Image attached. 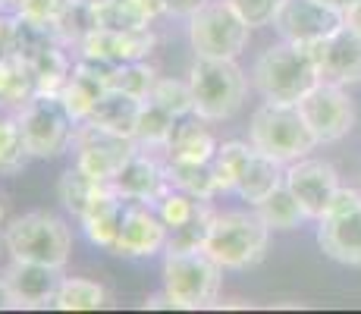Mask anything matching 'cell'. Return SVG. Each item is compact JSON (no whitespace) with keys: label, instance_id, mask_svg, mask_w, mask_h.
Masks as SVG:
<instances>
[{"label":"cell","instance_id":"cell-4","mask_svg":"<svg viewBox=\"0 0 361 314\" xmlns=\"http://www.w3.org/2000/svg\"><path fill=\"white\" fill-rule=\"evenodd\" d=\"M4 248L13 261H35L63 270L73 251V233L57 214L29 211L4 229Z\"/></svg>","mask_w":361,"mask_h":314},{"label":"cell","instance_id":"cell-10","mask_svg":"<svg viewBox=\"0 0 361 314\" xmlns=\"http://www.w3.org/2000/svg\"><path fill=\"white\" fill-rule=\"evenodd\" d=\"M308 129L314 132L317 145H333L339 138H345L355 126V104L345 95L343 85L333 82H317L308 95L298 101Z\"/></svg>","mask_w":361,"mask_h":314},{"label":"cell","instance_id":"cell-22","mask_svg":"<svg viewBox=\"0 0 361 314\" xmlns=\"http://www.w3.org/2000/svg\"><path fill=\"white\" fill-rule=\"evenodd\" d=\"M142 104L145 101H138V97L110 88L107 95L98 97V104H94V110H92L88 120H92L94 126H101V129H107V132L132 138L135 135V123H138V110H142Z\"/></svg>","mask_w":361,"mask_h":314},{"label":"cell","instance_id":"cell-7","mask_svg":"<svg viewBox=\"0 0 361 314\" xmlns=\"http://www.w3.org/2000/svg\"><path fill=\"white\" fill-rule=\"evenodd\" d=\"M19 132L29 157L51 160L60 157L66 148H73L75 120L66 114L63 101L57 95H38L35 92L23 107L16 110Z\"/></svg>","mask_w":361,"mask_h":314},{"label":"cell","instance_id":"cell-19","mask_svg":"<svg viewBox=\"0 0 361 314\" xmlns=\"http://www.w3.org/2000/svg\"><path fill=\"white\" fill-rule=\"evenodd\" d=\"M126 207L129 201L120 198V195L114 192V188H104L92 198V205L85 207V214H82V229H85V236L94 242L98 248H114L116 236H120V227H123V217H126Z\"/></svg>","mask_w":361,"mask_h":314},{"label":"cell","instance_id":"cell-21","mask_svg":"<svg viewBox=\"0 0 361 314\" xmlns=\"http://www.w3.org/2000/svg\"><path fill=\"white\" fill-rule=\"evenodd\" d=\"M166 160H211L217 155V138L204 126L201 116H183L176 123V132L166 142Z\"/></svg>","mask_w":361,"mask_h":314},{"label":"cell","instance_id":"cell-25","mask_svg":"<svg viewBox=\"0 0 361 314\" xmlns=\"http://www.w3.org/2000/svg\"><path fill=\"white\" fill-rule=\"evenodd\" d=\"M176 116L170 110L157 107L154 101H145L142 110H138V123H135V145L138 148H148V151H164L166 142L173 138L176 132Z\"/></svg>","mask_w":361,"mask_h":314},{"label":"cell","instance_id":"cell-45","mask_svg":"<svg viewBox=\"0 0 361 314\" xmlns=\"http://www.w3.org/2000/svg\"><path fill=\"white\" fill-rule=\"evenodd\" d=\"M23 0H0V10H16Z\"/></svg>","mask_w":361,"mask_h":314},{"label":"cell","instance_id":"cell-27","mask_svg":"<svg viewBox=\"0 0 361 314\" xmlns=\"http://www.w3.org/2000/svg\"><path fill=\"white\" fill-rule=\"evenodd\" d=\"M110 183H98L94 176H88L82 167H69V170L60 176V183H57V195H60V201H63V207L73 217H82L85 214V207L92 205V198L98 192H104Z\"/></svg>","mask_w":361,"mask_h":314},{"label":"cell","instance_id":"cell-8","mask_svg":"<svg viewBox=\"0 0 361 314\" xmlns=\"http://www.w3.org/2000/svg\"><path fill=\"white\" fill-rule=\"evenodd\" d=\"M248 38H252V25L226 0H211L189 19V41L195 57L239 60L248 47Z\"/></svg>","mask_w":361,"mask_h":314},{"label":"cell","instance_id":"cell-34","mask_svg":"<svg viewBox=\"0 0 361 314\" xmlns=\"http://www.w3.org/2000/svg\"><path fill=\"white\" fill-rule=\"evenodd\" d=\"M204 201H211V198H195V195H189V192H183V188H166V195L161 201H157V214H161V220L166 223L170 229H176V227H183L185 220H192L195 214L204 207Z\"/></svg>","mask_w":361,"mask_h":314},{"label":"cell","instance_id":"cell-11","mask_svg":"<svg viewBox=\"0 0 361 314\" xmlns=\"http://www.w3.org/2000/svg\"><path fill=\"white\" fill-rule=\"evenodd\" d=\"M343 25L345 16L327 6L324 0H283L274 16V29L283 35V41H293V44H305V47L330 38Z\"/></svg>","mask_w":361,"mask_h":314},{"label":"cell","instance_id":"cell-35","mask_svg":"<svg viewBox=\"0 0 361 314\" xmlns=\"http://www.w3.org/2000/svg\"><path fill=\"white\" fill-rule=\"evenodd\" d=\"M94 16H98V29H145L142 16L126 4V0H94Z\"/></svg>","mask_w":361,"mask_h":314},{"label":"cell","instance_id":"cell-42","mask_svg":"<svg viewBox=\"0 0 361 314\" xmlns=\"http://www.w3.org/2000/svg\"><path fill=\"white\" fill-rule=\"evenodd\" d=\"M145 308H173V302L166 298V292H161V296H151L148 302H145Z\"/></svg>","mask_w":361,"mask_h":314},{"label":"cell","instance_id":"cell-15","mask_svg":"<svg viewBox=\"0 0 361 314\" xmlns=\"http://www.w3.org/2000/svg\"><path fill=\"white\" fill-rule=\"evenodd\" d=\"M120 198L138 201V205H157L170 188V176H166V164H161L154 155H148V148H138L126 164L120 167L114 179H110Z\"/></svg>","mask_w":361,"mask_h":314},{"label":"cell","instance_id":"cell-16","mask_svg":"<svg viewBox=\"0 0 361 314\" xmlns=\"http://www.w3.org/2000/svg\"><path fill=\"white\" fill-rule=\"evenodd\" d=\"M157 44V35L151 32V25L145 29H94L85 41L79 44L82 57L107 63V66H116V63H129V60H145Z\"/></svg>","mask_w":361,"mask_h":314},{"label":"cell","instance_id":"cell-17","mask_svg":"<svg viewBox=\"0 0 361 314\" xmlns=\"http://www.w3.org/2000/svg\"><path fill=\"white\" fill-rule=\"evenodd\" d=\"M4 277L10 280V289L16 296V311L54 308L60 283H63L60 267H47V264L35 261H13Z\"/></svg>","mask_w":361,"mask_h":314},{"label":"cell","instance_id":"cell-1","mask_svg":"<svg viewBox=\"0 0 361 314\" xmlns=\"http://www.w3.org/2000/svg\"><path fill=\"white\" fill-rule=\"evenodd\" d=\"M252 82L264 101L298 104L321 82V76H317L314 57H311L308 47L293 44V41H280V44H270L255 60Z\"/></svg>","mask_w":361,"mask_h":314},{"label":"cell","instance_id":"cell-37","mask_svg":"<svg viewBox=\"0 0 361 314\" xmlns=\"http://www.w3.org/2000/svg\"><path fill=\"white\" fill-rule=\"evenodd\" d=\"M226 4H230L252 29H261V25H274V16L283 0H226Z\"/></svg>","mask_w":361,"mask_h":314},{"label":"cell","instance_id":"cell-6","mask_svg":"<svg viewBox=\"0 0 361 314\" xmlns=\"http://www.w3.org/2000/svg\"><path fill=\"white\" fill-rule=\"evenodd\" d=\"M224 267L201 251H166L164 258V292L173 308L198 311L211 308L220 296Z\"/></svg>","mask_w":361,"mask_h":314},{"label":"cell","instance_id":"cell-32","mask_svg":"<svg viewBox=\"0 0 361 314\" xmlns=\"http://www.w3.org/2000/svg\"><path fill=\"white\" fill-rule=\"evenodd\" d=\"M29 151L23 145L19 120L10 114H0V173H16L25 167Z\"/></svg>","mask_w":361,"mask_h":314},{"label":"cell","instance_id":"cell-43","mask_svg":"<svg viewBox=\"0 0 361 314\" xmlns=\"http://www.w3.org/2000/svg\"><path fill=\"white\" fill-rule=\"evenodd\" d=\"M10 23H13V19H6L4 13H0V54L6 51V38H10Z\"/></svg>","mask_w":361,"mask_h":314},{"label":"cell","instance_id":"cell-18","mask_svg":"<svg viewBox=\"0 0 361 314\" xmlns=\"http://www.w3.org/2000/svg\"><path fill=\"white\" fill-rule=\"evenodd\" d=\"M317 223H321L317 242H321L324 255L345 267H361V201L349 211L330 214Z\"/></svg>","mask_w":361,"mask_h":314},{"label":"cell","instance_id":"cell-44","mask_svg":"<svg viewBox=\"0 0 361 314\" xmlns=\"http://www.w3.org/2000/svg\"><path fill=\"white\" fill-rule=\"evenodd\" d=\"M324 4L333 6V10H339V13H343V16H345V10H349V6H355L358 0H324Z\"/></svg>","mask_w":361,"mask_h":314},{"label":"cell","instance_id":"cell-46","mask_svg":"<svg viewBox=\"0 0 361 314\" xmlns=\"http://www.w3.org/2000/svg\"><path fill=\"white\" fill-rule=\"evenodd\" d=\"M0 223H4V207H0Z\"/></svg>","mask_w":361,"mask_h":314},{"label":"cell","instance_id":"cell-33","mask_svg":"<svg viewBox=\"0 0 361 314\" xmlns=\"http://www.w3.org/2000/svg\"><path fill=\"white\" fill-rule=\"evenodd\" d=\"M252 151V142H224L217 145V155L211 157L214 176H217V188L220 192H233L235 188V176H239V167L245 155Z\"/></svg>","mask_w":361,"mask_h":314},{"label":"cell","instance_id":"cell-24","mask_svg":"<svg viewBox=\"0 0 361 314\" xmlns=\"http://www.w3.org/2000/svg\"><path fill=\"white\" fill-rule=\"evenodd\" d=\"M166 176H170L173 188H183V192L195 195V198L220 195L211 160H166Z\"/></svg>","mask_w":361,"mask_h":314},{"label":"cell","instance_id":"cell-13","mask_svg":"<svg viewBox=\"0 0 361 314\" xmlns=\"http://www.w3.org/2000/svg\"><path fill=\"white\" fill-rule=\"evenodd\" d=\"M308 51L314 57L321 82H333V85H343V88L361 82V35L352 32L349 25H343L330 38L311 44Z\"/></svg>","mask_w":361,"mask_h":314},{"label":"cell","instance_id":"cell-5","mask_svg":"<svg viewBox=\"0 0 361 314\" xmlns=\"http://www.w3.org/2000/svg\"><path fill=\"white\" fill-rule=\"evenodd\" d=\"M270 242V227L258 217V211H226L214 217L204 251L224 270H248L264 261Z\"/></svg>","mask_w":361,"mask_h":314},{"label":"cell","instance_id":"cell-40","mask_svg":"<svg viewBox=\"0 0 361 314\" xmlns=\"http://www.w3.org/2000/svg\"><path fill=\"white\" fill-rule=\"evenodd\" d=\"M0 311H16V296H13L6 277H0Z\"/></svg>","mask_w":361,"mask_h":314},{"label":"cell","instance_id":"cell-41","mask_svg":"<svg viewBox=\"0 0 361 314\" xmlns=\"http://www.w3.org/2000/svg\"><path fill=\"white\" fill-rule=\"evenodd\" d=\"M345 25H349L352 32L361 35V0H358L355 6H349V10H345Z\"/></svg>","mask_w":361,"mask_h":314},{"label":"cell","instance_id":"cell-36","mask_svg":"<svg viewBox=\"0 0 361 314\" xmlns=\"http://www.w3.org/2000/svg\"><path fill=\"white\" fill-rule=\"evenodd\" d=\"M66 0H23V4L13 10V16L23 19V23L35 25V29H44L51 32L54 29V19H57V13L63 10Z\"/></svg>","mask_w":361,"mask_h":314},{"label":"cell","instance_id":"cell-2","mask_svg":"<svg viewBox=\"0 0 361 314\" xmlns=\"http://www.w3.org/2000/svg\"><path fill=\"white\" fill-rule=\"evenodd\" d=\"M248 142L264 155L280 160V164L302 160L308 157V151L317 148V138L305 123L298 104H276V101H264L252 114Z\"/></svg>","mask_w":361,"mask_h":314},{"label":"cell","instance_id":"cell-28","mask_svg":"<svg viewBox=\"0 0 361 314\" xmlns=\"http://www.w3.org/2000/svg\"><path fill=\"white\" fill-rule=\"evenodd\" d=\"M107 305V289L94 280H82V277H63L57 292L54 308L60 311H98Z\"/></svg>","mask_w":361,"mask_h":314},{"label":"cell","instance_id":"cell-29","mask_svg":"<svg viewBox=\"0 0 361 314\" xmlns=\"http://www.w3.org/2000/svg\"><path fill=\"white\" fill-rule=\"evenodd\" d=\"M157 82V69L145 60H129V63H116L110 69V88L123 95H132L138 101H148L151 88Z\"/></svg>","mask_w":361,"mask_h":314},{"label":"cell","instance_id":"cell-20","mask_svg":"<svg viewBox=\"0 0 361 314\" xmlns=\"http://www.w3.org/2000/svg\"><path fill=\"white\" fill-rule=\"evenodd\" d=\"M283 176H286V164H280V160H274L252 145V151H248L239 167L233 192H239V198L248 201V205H258L283 183Z\"/></svg>","mask_w":361,"mask_h":314},{"label":"cell","instance_id":"cell-23","mask_svg":"<svg viewBox=\"0 0 361 314\" xmlns=\"http://www.w3.org/2000/svg\"><path fill=\"white\" fill-rule=\"evenodd\" d=\"M94 29H98V16H94V0H66L63 10L54 19L51 35L60 41V44H75L88 38Z\"/></svg>","mask_w":361,"mask_h":314},{"label":"cell","instance_id":"cell-26","mask_svg":"<svg viewBox=\"0 0 361 314\" xmlns=\"http://www.w3.org/2000/svg\"><path fill=\"white\" fill-rule=\"evenodd\" d=\"M255 211H258V217L267 223L270 229H298L305 220H308L305 207L298 205V198L286 188V183H280L267 198L258 201Z\"/></svg>","mask_w":361,"mask_h":314},{"label":"cell","instance_id":"cell-39","mask_svg":"<svg viewBox=\"0 0 361 314\" xmlns=\"http://www.w3.org/2000/svg\"><path fill=\"white\" fill-rule=\"evenodd\" d=\"M207 4H211V0H166V13L179 16V19H192L198 10H204Z\"/></svg>","mask_w":361,"mask_h":314},{"label":"cell","instance_id":"cell-9","mask_svg":"<svg viewBox=\"0 0 361 314\" xmlns=\"http://www.w3.org/2000/svg\"><path fill=\"white\" fill-rule=\"evenodd\" d=\"M73 148H75V167H82L98 183H110L120 173V167L138 151V145L135 138L116 135V132H107L101 126H94L92 120H85L75 126Z\"/></svg>","mask_w":361,"mask_h":314},{"label":"cell","instance_id":"cell-47","mask_svg":"<svg viewBox=\"0 0 361 314\" xmlns=\"http://www.w3.org/2000/svg\"><path fill=\"white\" fill-rule=\"evenodd\" d=\"M0 246H4V239H0Z\"/></svg>","mask_w":361,"mask_h":314},{"label":"cell","instance_id":"cell-31","mask_svg":"<svg viewBox=\"0 0 361 314\" xmlns=\"http://www.w3.org/2000/svg\"><path fill=\"white\" fill-rule=\"evenodd\" d=\"M148 101H154L157 107L170 110L176 120H183V116H192L195 114V97H192V85L189 79H157L154 88H151Z\"/></svg>","mask_w":361,"mask_h":314},{"label":"cell","instance_id":"cell-38","mask_svg":"<svg viewBox=\"0 0 361 314\" xmlns=\"http://www.w3.org/2000/svg\"><path fill=\"white\" fill-rule=\"evenodd\" d=\"M126 4L145 19V23H154L157 16L166 13V0H126Z\"/></svg>","mask_w":361,"mask_h":314},{"label":"cell","instance_id":"cell-30","mask_svg":"<svg viewBox=\"0 0 361 314\" xmlns=\"http://www.w3.org/2000/svg\"><path fill=\"white\" fill-rule=\"evenodd\" d=\"M214 217H217V211L211 207V201H204V207H201L195 217L185 220L183 227L170 229L164 251H201L204 248V242H207V236H211Z\"/></svg>","mask_w":361,"mask_h":314},{"label":"cell","instance_id":"cell-12","mask_svg":"<svg viewBox=\"0 0 361 314\" xmlns=\"http://www.w3.org/2000/svg\"><path fill=\"white\" fill-rule=\"evenodd\" d=\"M286 188L298 198V205L305 207L308 220H321L327 205L333 201L339 188V176L333 170V164L327 160H314V157H302L286 164V176H283Z\"/></svg>","mask_w":361,"mask_h":314},{"label":"cell","instance_id":"cell-14","mask_svg":"<svg viewBox=\"0 0 361 314\" xmlns=\"http://www.w3.org/2000/svg\"><path fill=\"white\" fill-rule=\"evenodd\" d=\"M166 236H170V227L161 220L154 205L129 201L120 236H116L110 251L120 258H151L166 248Z\"/></svg>","mask_w":361,"mask_h":314},{"label":"cell","instance_id":"cell-3","mask_svg":"<svg viewBox=\"0 0 361 314\" xmlns=\"http://www.w3.org/2000/svg\"><path fill=\"white\" fill-rule=\"evenodd\" d=\"M189 85L195 97V116H201L204 123L233 120L248 95V79L235 60L195 57L189 69Z\"/></svg>","mask_w":361,"mask_h":314}]
</instances>
